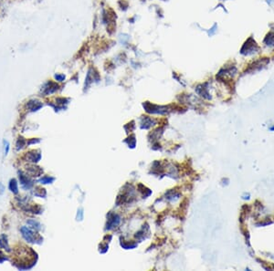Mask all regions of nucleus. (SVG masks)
<instances>
[{
    "label": "nucleus",
    "instance_id": "5",
    "mask_svg": "<svg viewBox=\"0 0 274 271\" xmlns=\"http://www.w3.org/2000/svg\"><path fill=\"white\" fill-rule=\"evenodd\" d=\"M19 180H20L21 184H22L25 188H29V187L32 185L31 180H30L26 175H24L22 172H19Z\"/></svg>",
    "mask_w": 274,
    "mask_h": 271
},
{
    "label": "nucleus",
    "instance_id": "12",
    "mask_svg": "<svg viewBox=\"0 0 274 271\" xmlns=\"http://www.w3.org/2000/svg\"><path fill=\"white\" fill-rule=\"evenodd\" d=\"M54 181V178H52V177H48V176H46V177H43L42 179H40L39 180V182L41 183V184H50L51 182H53Z\"/></svg>",
    "mask_w": 274,
    "mask_h": 271
},
{
    "label": "nucleus",
    "instance_id": "15",
    "mask_svg": "<svg viewBox=\"0 0 274 271\" xmlns=\"http://www.w3.org/2000/svg\"><path fill=\"white\" fill-rule=\"evenodd\" d=\"M270 130H271V131H274V126H272V127L270 128Z\"/></svg>",
    "mask_w": 274,
    "mask_h": 271
},
{
    "label": "nucleus",
    "instance_id": "13",
    "mask_svg": "<svg viewBox=\"0 0 274 271\" xmlns=\"http://www.w3.org/2000/svg\"><path fill=\"white\" fill-rule=\"evenodd\" d=\"M3 143H4V152H5V154H8V152L9 151V143L6 140L3 141Z\"/></svg>",
    "mask_w": 274,
    "mask_h": 271
},
{
    "label": "nucleus",
    "instance_id": "2",
    "mask_svg": "<svg viewBox=\"0 0 274 271\" xmlns=\"http://www.w3.org/2000/svg\"><path fill=\"white\" fill-rule=\"evenodd\" d=\"M25 158H26V160L28 161V162H38V161L40 160L41 155H40V153H39L38 151L33 150V151H30V152H27L26 155H25Z\"/></svg>",
    "mask_w": 274,
    "mask_h": 271
},
{
    "label": "nucleus",
    "instance_id": "9",
    "mask_svg": "<svg viewBox=\"0 0 274 271\" xmlns=\"http://www.w3.org/2000/svg\"><path fill=\"white\" fill-rule=\"evenodd\" d=\"M265 43L268 46H274V32H270L265 38Z\"/></svg>",
    "mask_w": 274,
    "mask_h": 271
},
{
    "label": "nucleus",
    "instance_id": "6",
    "mask_svg": "<svg viewBox=\"0 0 274 271\" xmlns=\"http://www.w3.org/2000/svg\"><path fill=\"white\" fill-rule=\"evenodd\" d=\"M0 248H3V249H6L7 251H11L9 246H8V239H7V237L5 235H2L1 237H0Z\"/></svg>",
    "mask_w": 274,
    "mask_h": 271
},
{
    "label": "nucleus",
    "instance_id": "14",
    "mask_svg": "<svg viewBox=\"0 0 274 271\" xmlns=\"http://www.w3.org/2000/svg\"><path fill=\"white\" fill-rule=\"evenodd\" d=\"M55 78H56L58 80H60V81H62L64 79H65V77L63 76V75H56L55 76Z\"/></svg>",
    "mask_w": 274,
    "mask_h": 271
},
{
    "label": "nucleus",
    "instance_id": "10",
    "mask_svg": "<svg viewBox=\"0 0 274 271\" xmlns=\"http://www.w3.org/2000/svg\"><path fill=\"white\" fill-rule=\"evenodd\" d=\"M25 144H26V140L23 137H19L18 142H17V149L19 150V149L23 148Z\"/></svg>",
    "mask_w": 274,
    "mask_h": 271
},
{
    "label": "nucleus",
    "instance_id": "1",
    "mask_svg": "<svg viewBox=\"0 0 274 271\" xmlns=\"http://www.w3.org/2000/svg\"><path fill=\"white\" fill-rule=\"evenodd\" d=\"M22 237H24V239L29 243H36L37 242V237L36 235L33 231H31L29 228H28L27 227H22L20 228Z\"/></svg>",
    "mask_w": 274,
    "mask_h": 271
},
{
    "label": "nucleus",
    "instance_id": "11",
    "mask_svg": "<svg viewBox=\"0 0 274 271\" xmlns=\"http://www.w3.org/2000/svg\"><path fill=\"white\" fill-rule=\"evenodd\" d=\"M28 224L32 228H35V229H37V230H38V229L40 228V224H39L38 222L35 221V220H28Z\"/></svg>",
    "mask_w": 274,
    "mask_h": 271
},
{
    "label": "nucleus",
    "instance_id": "7",
    "mask_svg": "<svg viewBox=\"0 0 274 271\" xmlns=\"http://www.w3.org/2000/svg\"><path fill=\"white\" fill-rule=\"evenodd\" d=\"M27 169H28V174H30L34 176H38L43 172L42 169H40L39 167H35V166H28Z\"/></svg>",
    "mask_w": 274,
    "mask_h": 271
},
{
    "label": "nucleus",
    "instance_id": "8",
    "mask_svg": "<svg viewBox=\"0 0 274 271\" xmlns=\"http://www.w3.org/2000/svg\"><path fill=\"white\" fill-rule=\"evenodd\" d=\"M9 189L12 193L18 194V183L16 179H11L9 183Z\"/></svg>",
    "mask_w": 274,
    "mask_h": 271
},
{
    "label": "nucleus",
    "instance_id": "3",
    "mask_svg": "<svg viewBox=\"0 0 274 271\" xmlns=\"http://www.w3.org/2000/svg\"><path fill=\"white\" fill-rule=\"evenodd\" d=\"M255 47H258V46H257L256 42L252 40V42H251V43H249V40H248V41L245 43V45H244V47H243V48H242L241 52H242L243 54H249V53H253V52H255Z\"/></svg>",
    "mask_w": 274,
    "mask_h": 271
},
{
    "label": "nucleus",
    "instance_id": "4",
    "mask_svg": "<svg viewBox=\"0 0 274 271\" xmlns=\"http://www.w3.org/2000/svg\"><path fill=\"white\" fill-rule=\"evenodd\" d=\"M27 107L28 109L31 112H35V111H38L39 108L42 107V103L38 100H29L28 103H27Z\"/></svg>",
    "mask_w": 274,
    "mask_h": 271
}]
</instances>
